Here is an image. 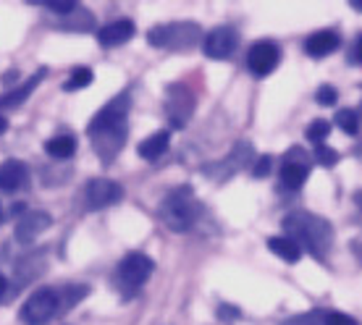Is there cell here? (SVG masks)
I'll return each mask as SVG.
<instances>
[{"mask_svg": "<svg viewBox=\"0 0 362 325\" xmlns=\"http://www.w3.org/2000/svg\"><path fill=\"white\" fill-rule=\"evenodd\" d=\"M284 228L289 234L286 239H291L299 249L305 247L313 257L326 260L331 242H334V231H331L326 218L313 215V213H291L284 218Z\"/></svg>", "mask_w": 362, "mask_h": 325, "instance_id": "6da1fadb", "label": "cell"}, {"mask_svg": "<svg viewBox=\"0 0 362 325\" xmlns=\"http://www.w3.org/2000/svg\"><path fill=\"white\" fill-rule=\"evenodd\" d=\"M199 213V205H197V197H194V191L189 187H181V189H173L168 197L163 199V205H160V218H163V223L171 231L176 234H184V231H189L192 223H194V218Z\"/></svg>", "mask_w": 362, "mask_h": 325, "instance_id": "7a4b0ae2", "label": "cell"}, {"mask_svg": "<svg viewBox=\"0 0 362 325\" xmlns=\"http://www.w3.org/2000/svg\"><path fill=\"white\" fill-rule=\"evenodd\" d=\"M202 37L197 24H160V27L150 29L147 42L153 47H171V50H189L197 45Z\"/></svg>", "mask_w": 362, "mask_h": 325, "instance_id": "3957f363", "label": "cell"}, {"mask_svg": "<svg viewBox=\"0 0 362 325\" xmlns=\"http://www.w3.org/2000/svg\"><path fill=\"white\" fill-rule=\"evenodd\" d=\"M61 312V294L53 289H37L32 297L24 302L21 320L27 325H45Z\"/></svg>", "mask_w": 362, "mask_h": 325, "instance_id": "277c9868", "label": "cell"}, {"mask_svg": "<svg viewBox=\"0 0 362 325\" xmlns=\"http://www.w3.org/2000/svg\"><path fill=\"white\" fill-rule=\"evenodd\" d=\"M129 105H132V98H129L127 92H124V95H116V98L110 100L105 108L95 113L92 124L87 126L90 136L103 134V131H116V129H127Z\"/></svg>", "mask_w": 362, "mask_h": 325, "instance_id": "5b68a950", "label": "cell"}, {"mask_svg": "<svg viewBox=\"0 0 362 325\" xmlns=\"http://www.w3.org/2000/svg\"><path fill=\"white\" fill-rule=\"evenodd\" d=\"M153 268H155V262L150 260L147 254L132 252L121 260V265H118V278H121V283L129 286V289H139V286L153 276Z\"/></svg>", "mask_w": 362, "mask_h": 325, "instance_id": "8992f818", "label": "cell"}, {"mask_svg": "<svg viewBox=\"0 0 362 325\" xmlns=\"http://www.w3.org/2000/svg\"><path fill=\"white\" fill-rule=\"evenodd\" d=\"M279 64H281V50L276 42L263 40V42H255V45L250 47L247 66H250V71H252L255 76H268V73H273L279 69Z\"/></svg>", "mask_w": 362, "mask_h": 325, "instance_id": "52a82bcc", "label": "cell"}, {"mask_svg": "<svg viewBox=\"0 0 362 325\" xmlns=\"http://www.w3.org/2000/svg\"><path fill=\"white\" fill-rule=\"evenodd\" d=\"M236 45H239V35H236V29H231V27H216L213 32L205 35V40H202V50H205V55L213 58V61L228 58V55L236 50Z\"/></svg>", "mask_w": 362, "mask_h": 325, "instance_id": "ba28073f", "label": "cell"}, {"mask_svg": "<svg viewBox=\"0 0 362 325\" xmlns=\"http://www.w3.org/2000/svg\"><path fill=\"white\" fill-rule=\"evenodd\" d=\"M121 197H124L121 184L110 179H95L87 187V208L90 210H103L108 208V205H116Z\"/></svg>", "mask_w": 362, "mask_h": 325, "instance_id": "9c48e42d", "label": "cell"}, {"mask_svg": "<svg viewBox=\"0 0 362 325\" xmlns=\"http://www.w3.org/2000/svg\"><path fill=\"white\" fill-rule=\"evenodd\" d=\"M53 223V218L42 213V210H32V213H24V218H18L16 223V239L21 244H32L40 234H45Z\"/></svg>", "mask_w": 362, "mask_h": 325, "instance_id": "30bf717a", "label": "cell"}, {"mask_svg": "<svg viewBox=\"0 0 362 325\" xmlns=\"http://www.w3.org/2000/svg\"><path fill=\"white\" fill-rule=\"evenodd\" d=\"M168 95H171V100H168V113H173L171 116L173 129H181L187 124V118L192 116V110H194V100L187 92V87H181V84L168 87Z\"/></svg>", "mask_w": 362, "mask_h": 325, "instance_id": "8fae6325", "label": "cell"}, {"mask_svg": "<svg viewBox=\"0 0 362 325\" xmlns=\"http://www.w3.org/2000/svg\"><path fill=\"white\" fill-rule=\"evenodd\" d=\"M27 179H29V171L21 160H13V158H11V160L0 162V191L13 194V191H18L21 187H27Z\"/></svg>", "mask_w": 362, "mask_h": 325, "instance_id": "7c38bea8", "label": "cell"}, {"mask_svg": "<svg viewBox=\"0 0 362 325\" xmlns=\"http://www.w3.org/2000/svg\"><path fill=\"white\" fill-rule=\"evenodd\" d=\"M136 27L129 21V18H121V21H113V24H108V27H103L98 32V42L103 47H118L124 45V42H129L132 37H134Z\"/></svg>", "mask_w": 362, "mask_h": 325, "instance_id": "4fadbf2b", "label": "cell"}, {"mask_svg": "<svg viewBox=\"0 0 362 325\" xmlns=\"http://www.w3.org/2000/svg\"><path fill=\"white\" fill-rule=\"evenodd\" d=\"M339 47V35L331 32V29H323V32H315L305 40V53L313 55V58H323V55L334 53Z\"/></svg>", "mask_w": 362, "mask_h": 325, "instance_id": "5bb4252c", "label": "cell"}, {"mask_svg": "<svg viewBox=\"0 0 362 325\" xmlns=\"http://www.w3.org/2000/svg\"><path fill=\"white\" fill-rule=\"evenodd\" d=\"M308 160H286L281 168V184L284 189H299L308 181Z\"/></svg>", "mask_w": 362, "mask_h": 325, "instance_id": "9a60e30c", "label": "cell"}, {"mask_svg": "<svg viewBox=\"0 0 362 325\" xmlns=\"http://www.w3.org/2000/svg\"><path fill=\"white\" fill-rule=\"evenodd\" d=\"M168 142H171V134H168V131H155L153 136H147L145 142H139L136 153H139V158H145V160H158L160 155H165Z\"/></svg>", "mask_w": 362, "mask_h": 325, "instance_id": "2e32d148", "label": "cell"}, {"mask_svg": "<svg viewBox=\"0 0 362 325\" xmlns=\"http://www.w3.org/2000/svg\"><path fill=\"white\" fill-rule=\"evenodd\" d=\"M45 73L47 71H42V69H40V71H37L35 76H29L27 84H21V87H16L13 92L3 95V98H0V108H16V105H21V102H24V100H27L29 95L35 92V87L40 84V79H42Z\"/></svg>", "mask_w": 362, "mask_h": 325, "instance_id": "e0dca14e", "label": "cell"}, {"mask_svg": "<svg viewBox=\"0 0 362 325\" xmlns=\"http://www.w3.org/2000/svg\"><path fill=\"white\" fill-rule=\"evenodd\" d=\"M45 153L50 158H58V160H66V158H71L76 153V139L71 134H58L53 139H47L45 142Z\"/></svg>", "mask_w": 362, "mask_h": 325, "instance_id": "ac0fdd59", "label": "cell"}, {"mask_svg": "<svg viewBox=\"0 0 362 325\" xmlns=\"http://www.w3.org/2000/svg\"><path fill=\"white\" fill-rule=\"evenodd\" d=\"M268 249L276 257H281L284 262H297L302 257V249L291 239H286V236H273V239H268Z\"/></svg>", "mask_w": 362, "mask_h": 325, "instance_id": "d6986e66", "label": "cell"}, {"mask_svg": "<svg viewBox=\"0 0 362 325\" xmlns=\"http://www.w3.org/2000/svg\"><path fill=\"white\" fill-rule=\"evenodd\" d=\"M336 126L341 129L344 134H349V136L360 134V116H357V110H352V108L339 110V113H336Z\"/></svg>", "mask_w": 362, "mask_h": 325, "instance_id": "ffe728a7", "label": "cell"}, {"mask_svg": "<svg viewBox=\"0 0 362 325\" xmlns=\"http://www.w3.org/2000/svg\"><path fill=\"white\" fill-rule=\"evenodd\" d=\"M92 79H95V73H92V69H84V66H79V69H74L71 71V79L64 84V90L74 92V90H84V87H90Z\"/></svg>", "mask_w": 362, "mask_h": 325, "instance_id": "44dd1931", "label": "cell"}, {"mask_svg": "<svg viewBox=\"0 0 362 325\" xmlns=\"http://www.w3.org/2000/svg\"><path fill=\"white\" fill-rule=\"evenodd\" d=\"M331 134V124L328 121H323V118H317V121H313L308 126V131H305V136H308L310 142H315V145H323V139Z\"/></svg>", "mask_w": 362, "mask_h": 325, "instance_id": "7402d4cb", "label": "cell"}, {"mask_svg": "<svg viewBox=\"0 0 362 325\" xmlns=\"http://www.w3.org/2000/svg\"><path fill=\"white\" fill-rule=\"evenodd\" d=\"M315 100H317V105H323V108H331V105H336V100H339V92H336L331 84H323V87H317Z\"/></svg>", "mask_w": 362, "mask_h": 325, "instance_id": "603a6c76", "label": "cell"}, {"mask_svg": "<svg viewBox=\"0 0 362 325\" xmlns=\"http://www.w3.org/2000/svg\"><path fill=\"white\" fill-rule=\"evenodd\" d=\"M315 160L320 162V165L331 168V165H336V162H339V153H336V150H331V147H326V145H315Z\"/></svg>", "mask_w": 362, "mask_h": 325, "instance_id": "cb8c5ba5", "label": "cell"}, {"mask_svg": "<svg viewBox=\"0 0 362 325\" xmlns=\"http://www.w3.org/2000/svg\"><path fill=\"white\" fill-rule=\"evenodd\" d=\"M323 317H326V312H308V315H297L281 325H323Z\"/></svg>", "mask_w": 362, "mask_h": 325, "instance_id": "d4e9b609", "label": "cell"}, {"mask_svg": "<svg viewBox=\"0 0 362 325\" xmlns=\"http://www.w3.org/2000/svg\"><path fill=\"white\" fill-rule=\"evenodd\" d=\"M271 168H273L271 155H260V158H257V162L252 165V176H257V179H265V176L271 173Z\"/></svg>", "mask_w": 362, "mask_h": 325, "instance_id": "484cf974", "label": "cell"}, {"mask_svg": "<svg viewBox=\"0 0 362 325\" xmlns=\"http://www.w3.org/2000/svg\"><path fill=\"white\" fill-rule=\"evenodd\" d=\"M45 8H50V11H55V13L66 16V13H71V11L76 8V3H74V0H47Z\"/></svg>", "mask_w": 362, "mask_h": 325, "instance_id": "4316f807", "label": "cell"}, {"mask_svg": "<svg viewBox=\"0 0 362 325\" xmlns=\"http://www.w3.org/2000/svg\"><path fill=\"white\" fill-rule=\"evenodd\" d=\"M323 325H357V320L349 317V315H344V312H326Z\"/></svg>", "mask_w": 362, "mask_h": 325, "instance_id": "83f0119b", "label": "cell"}, {"mask_svg": "<svg viewBox=\"0 0 362 325\" xmlns=\"http://www.w3.org/2000/svg\"><path fill=\"white\" fill-rule=\"evenodd\" d=\"M352 55H357V64H362V37L357 40V47H354V53Z\"/></svg>", "mask_w": 362, "mask_h": 325, "instance_id": "f1b7e54d", "label": "cell"}, {"mask_svg": "<svg viewBox=\"0 0 362 325\" xmlns=\"http://www.w3.org/2000/svg\"><path fill=\"white\" fill-rule=\"evenodd\" d=\"M8 131V121H6V116L0 113V134H6Z\"/></svg>", "mask_w": 362, "mask_h": 325, "instance_id": "f546056e", "label": "cell"}, {"mask_svg": "<svg viewBox=\"0 0 362 325\" xmlns=\"http://www.w3.org/2000/svg\"><path fill=\"white\" fill-rule=\"evenodd\" d=\"M6 289H8V280L0 276V299H3V294H6Z\"/></svg>", "mask_w": 362, "mask_h": 325, "instance_id": "4dcf8cb0", "label": "cell"}, {"mask_svg": "<svg viewBox=\"0 0 362 325\" xmlns=\"http://www.w3.org/2000/svg\"><path fill=\"white\" fill-rule=\"evenodd\" d=\"M352 8H357V11H362V0H352Z\"/></svg>", "mask_w": 362, "mask_h": 325, "instance_id": "1f68e13d", "label": "cell"}, {"mask_svg": "<svg viewBox=\"0 0 362 325\" xmlns=\"http://www.w3.org/2000/svg\"><path fill=\"white\" fill-rule=\"evenodd\" d=\"M357 202H362V191H360V194H357ZM360 208H362V205H360Z\"/></svg>", "mask_w": 362, "mask_h": 325, "instance_id": "d6a6232c", "label": "cell"}, {"mask_svg": "<svg viewBox=\"0 0 362 325\" xmlns=\"http://www.w3.org/2000/svg\"><path fill=\"white\" fill-rule=\"evenodd\" d=\"M0 220H3V208H0Z\"/></svg>", "mask_w": 362, "mask_h": 325, "instance_id": "836d02e7", "label": "cell"}, {"mask_svg": "<svg viewBox=\"0 0 362 325\" xmlns=\"http://www.w3.org/2000/svg\"><path fill=\"white\" fill-rule=\"evenodd\" d=\"M357 116H360V118H362V105H360V113H357Z\"/></svg>", "mask_w": 362, "mask_h": 325, "instance_id": "e575fe53", "label": "cell"}]
</instances>
